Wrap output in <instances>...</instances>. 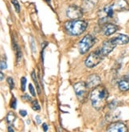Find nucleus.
<instances>
[{"instance_id":"412c9836","label":"nucleus","mask_w":129,"mask_h":132,"mask_svg":"<svg viewBox=\"0 0 129 132\" xmlns=\"http://www.w3.org/2000/svg\"><path fill=\"white\" fill-rule=\"evenodd\" d=\"M7 83H8L11 90H12L14 88V83L13 79H12L11 77H8V78H7Z\"/></svg>"},{"instance_id":"7ed1b4c3","label":"nucleus","mask_w":129,"mask_h":132,"mask_svg":"<svg viewBox=\"0 0 129 132\" xmlns=\"http://www.w3.org/2000/svg\"><path fill=\"white\" fill-rule=\"evenodd\" d=\"M104 55H103L101 49H98V50L92 52L88 56V58L86 59V60L85 62V66L88 68H93L99 64L102 61V59H104Z\"/></svg>"},{"instance_id":"ddd939ff","label":"nucleus","mask_w":129,"mask_h":132,"mask_svg":"<svg viewBox=\"0 0 129 132\" xmlns=\"http://www.w3.org/2000/svg\"><path fill=\"white\" fill-rule=\"evenodd\" d=\"M118 87L121 91L129 90V75L124 76L118 82Z\"/></svg>"},{"instance_id":"9b49d317","label":"nucleus","mask_w":129,"mask_h":132,"mask_svg":"<svg viewBox=\"0 0 129 132\" xmlns=\"http://www.w3.org/2000/svg\"><path fill=\"white\" fill-rule=\"evenodd\" d=\"M116 11H122L129 10V5L126 0H115L112 3Z\"/></svg>"},{"instance_id":"a211bd4d","label":"nucleus","mask_w":129,"mask_h":132,"mask_svg":"<svg viewBox=\"0 0 129 132\" xmlns=\"http://www.w3.org/2000/svg\"><path fill=\"white\" fill-rule=\"evenodd\" d=\"M32 109L34 111H39L41 109L40 105L38 104V102L37 100H34L32 102Z\"/></svg>"},{"instance_id":"c85d7f7f","label":"nucleus","mask_w":129,"mask_h":132,"mask_svg":"<svg viewBox=\"0 0 129 132\" xmlns=\"http://www.w3.org/2000/svg\"><path fill=\"white\" fill-rule=\"evenodd\" d=\"M14 129L12 128V127H11V126H9V127H8V131H11V132H14Z\"/></svg>"},{"instance_id":"393cba45","label":"nucleus","mask_w":129,"mask_h":132,"mask_svg":"<svg viewBox=\"0 0 129 132\" xmlns=\"http://www.w3.org/2000/svg\"><path fill=\"white\" fill-rule=\"evenodd\" d=\"M19 113H20V114L22 116V117H25V116H26V114H27V112H26V111H22V110H21L20 111H19Z\"/></svg>"},{"instance_id":"f03ea898","label":"nucleus","mask_w":129,"mask_h":132,"mask_svg":"<svg viewBox=\"0 0 129 132\" xmlns=\"http://www.w3.org/2000/svg\"><path fill=\"white\" fill-rule=\"evenodd\" d=\"M88 27V22L83 20H71L68 21L65 24V28L67 32L72 35H80L83 34Z\"/></svg>"},{"instance_id":"1a4fd4ad","label":"nucleus","mask_w":129,"mask_h":132,"mask_svg":"<svg viewBox=\"0 0 129 132\" xmlns=\"http://www.w3.org/2000/svg\"><path fill=\"white\" fill-rule=\"evenodd\" d=\"M119 27L116 24H113L111 22H106L104 23V27H102V32L104 35L109 36L112 34L116 33L118 30Z\"/></svg>"},{"instance_id":"20e7f679","label":"nucleus","mask_w":129,"mask_h":132,"mask_svg":"<svg viewBox=\"0 0 129 132\" xmlns=\"http://www.w3.org/2000/svg\"><path fill=\"white\" fill-rule=\"evenodd\" d=\"M116 10L114 9L112 4L105 6L102 10L99 12V22L100 23H106L108 22L109 20L113 19L114 13Z\"/></svg>"},{"instance_id":"b1692460","label":"nucleus","mask_w":129,"mask_h":132,"mask_svg":"<svg viewBox=\"0 0 129 132\" xmlns=\"http://www.w3.org/2000/svg\"><path fill=\"white\" fill-rule=\"evenodd\" d=\"M6 67H7L6 63L5 61L2 60V61H1V70L3 71V70H4V69H6Z\"/></svg>"},{"instance_id":"6e6552de","label":"nucleus","mask_w":129,"mask_h":132,"mask_svg":"<svg viewBox=\"0 0 129 132\" xmlns=\"http://www.w3.org/2000/svg\"><path fill=\"white\" fill-rule=\"evenodd\" d=\"M116 46H117V44L116 43V42L114 40V38H110V39L105 41L102 45V47L101 48L103 55L104 56L108 55L109 53H111L113 50H114V48Z\"/></svg>"},{"instance_id":"a878e982","label":"nucleus","mask_w":129,"mask_h":132,"mask_svg":"<svg viewBox=\"0 0 129 132\" xmlns=\"http://www.w3.org/2000/svg\"><path fill=\"white\" fill-rule=\"evenodd\" d=\"M22 99H23V100H26V101H31V98H30L29 95H24V96H22Z\"/></svg>"},{"instance_id":"9d476101","label":"nucleus","mask_w":129,"mask_h":132,"mask_svg":"<svg viewBox=\"0 0 129 132\" xmlns=\"http://www.w3.org/2000/svg\"><path fill=\"white\" fill-rule=\"evenodd\" d=\"M108 131L111 132H126L127 131V127L125 124L120 122H116L110 124L108 128Z\"/></svg>"},{"instance_id":"f3484780","label":"nucleus","mask_w":129,"mask_h":132,"mask_svg":"<svg viewBox=\"0 0 129 132\" xmlns=\"http://www.w3.org/2000/svg\"><path fill=\"white\" fill-rule=\"evenodd\" d=\"M30 46H31L33 54H34V55H35V54L37 53V48H36V46H35L34 38L33 37H30Z\"/></svg>"},{"instance_id":"4be33fe9","label":"nucleus","mask_w":129,"mask_h":132,"mask_svg":"<svg viewBox=\"0 0 129 132\" xmlns=\"http://www.w3.org/2000/svg\"><path fill=\"white\" fill-rule=\"evenodd\" d=\"M16 106H17V100H16V98H15L13 96L12 101H11V106L13 108V109H15V108H16Z\"/></svg>"},{"instance_id":"423d86ee","label":"nucleus","mask_w":129,"mask_h":132,"mask_svg":"<svg viewBox=\"0 0 129 132\" xmlns=\"http://www.w3.org/2000/svg\"><path fill=\"white\" fill-rule=\"evenodd\" d=\"M74 90L80 101L84 100L87 96V85L84 82H80L74 85Z\"/></svg>"},{"instance_id":"4468645a","label":"nucleus","mask_w":129,"mask_h":132,"mask_svg":"<svg viewBox=\"0 0 129 132\" xmlns=\"http://www.w3.org/2000/svg\"><path fill=\"white\" fill-rule=\"evenodd\" d=\"M114 40L117 45H124L129 43V37L125 35H119L114 37Z\"/></svg>"},{"instance_id":"f257e3e1","label":"nucleus","mask_w":129,"mask_h":132,"mask_svg":"<svg viewBox=\"0 0 129 132\" xmlns=\"http://www.w3.org/2000/svg\"><path fill=\"white\" fill-rule=\"evenodd\" d=\"M108 97V90L104 87L102 86L96 87L93 89V90L91 92V95H90L92 106L97 111L101 110L104 107L106 101H107Z\"/></svg>"},{"instance_id":"f8f14e48","label":"nucleus","mask_w":129,"mask_h":132,"mask_svg":"<svg viewBox=\"0 0 129 132\" xmlns=\"http://www.w3.org/2000/svg\"><path fill=\"white\" fill-rule=\"evenodd\" d=\"M101 83V78L97 75H91L87 79L86 85L88 88H93Z\"/></svg>"},{"instance_id":"dca6fc26","label":"nucleus","mask_w":129,"mask_h":132,"mask_svg":"<svg viewBox=\"0 0 129 132\" xmlns=\"http://www.w3.org/2000/svg\"><path fill=\"white\" fill-rule=\"evenodd\" d=\"M31 77H32V79L36 85V87H37V92H38V94H41V89H40V86H39V84H38V81H37V76L35 75V73L33 71L31 73Z\"/></svg>"},{"instance_id":"bb28decb","label":"nucleus","mask_w":129,"mask_h":132,"mask_svg":"<svg viewBox=\"0 0 129 132\" xmlns=\"http://www.w3.org/2000/svg\"><path fill=\"white\" fill-rule=\"evenodd\" d=\"M42 127H43L44 131H47V130H48V126H47V124H46V123H43V124H42Z\"/></svg>"},{"instance_id":"cd10ccee","label":"nucleus","mask_w":129,"mask_h":132,"mask_svg":"<svg viewBox=\"0 0 129 132\" xmlns=\"http://www.w3.org/2000/svg\"><path fill=\"white\" fill-rule=\"evenodd\" d=\"M35 119H36V120H37V122L38 123V124H40V123L42 122V121H41V118H40V116L37 115Z\"/></svg>"},{"instance_id":"6ab92c4d","label":"nucleus","mask_w":129,"mask_h":132,"mask_svg":"<svg viewBox=\"0 0 129 132\" xmlns=\"http://www.w3.org/2000/svg\"><path fill=\"white\" fill-rule=\"evenodd\" d=\"M26 79L25 77H22L21 79V88L22 91L26 90Z\"/></svg>"},{"instance_id":"7c9ffc66","label":"nucleus","mask_w":129,"mask_h":132,"mask_svg":"<svg viewBox=\"0 0 129 132\" xmlns=\"http://www.w3.org/2000/svg\"><path fill=\"white\" fill-rule=\"evenodd\" d=\"M45 1H46V2H49V1H50V0H45Z\"/></svg>"},{"instance_id":"2eb2a0df","label":"nucleus","mask_w":129,"mask_h":132,"mask_svg":"<svg viewBox=\"0 0 129 132\" xmlns=\"http://www.w3.org/2000/svg\"><path fill=\"white\" fill-rule=\"evenodd\" d=\"M16 119V116L13 112H9L8 114L6 116V121L9 124H13V122H14V120Z\"/></svg>"},{"instance_id":"39448f33","label":"nucleus","mask_w":129,"mask_h":132,"mask_svg":"<svg viewBox=\"0 0 129 132\" xmlns=\"http://www.w3.org/2000/svg\"><path fill=\"white\" fill-rule=\"evenodd\" d=\"M95 38L90 35H85L79 43V51L81 54H85L95 44Z\"/></svg>"},{"instance_id":"c756f323","label":"nucleus","mask_w":129,"mask_h":132,"mask_svg":"<svg viewBox=\"0 0 129 132\" xmlns=\"http://www.w3.org/2000/svg\"><path fill=\"white\" fill-rule=\"evenodd\" d=\"M0 75H1V81H3V73L1 72V74H0Z\"/></svg>"},{"instance_id":"aec40b11","label":"nucleus","mask_w":129,"mask_h":132,"mask_svg":"<svg viewBox=\"0 0 129 132\" xmlns=\"http://www.w3.org/2000/svg\"><path fill=\"white\" fill-rule=\"evenodd\" d=\"M11 3L14 6L15 11H16L18 13H19V11H20V5H19L18 2L17 1V0H11Z\"/></svg>"},{"instance_id":"5701e85b","label":"nucleus","mask_w":129,"mask_h":132,"mask_svg":"<svg viewBox=\"0 0 129 132\" xmlns=\"http://www.w3.org/2000/svg\"><path fill=\"white\" fill-rule=\"evenodd\" d=\"M29 90L30 92V94H31L33 96H35L36 95V94H35V90H34V88L32 84H29Z\"/></svg>"},{"instance_id":"0eeeda50","label":"nucleus","mask_w":129,"mask_h":132,"mask_svg":"<svg viewBox=\"0 0 129 132\" xmlns=\"http://www.w3.org/2000/svg\"><path fill=\"white\" fill-rule=\"evenodd\" d=\"M82 10L81 7L76 6V5H71L68 7L66 11V15L68 18H70L73 20L77 19L82 16Z\"/></svg>"}]
</instances>
